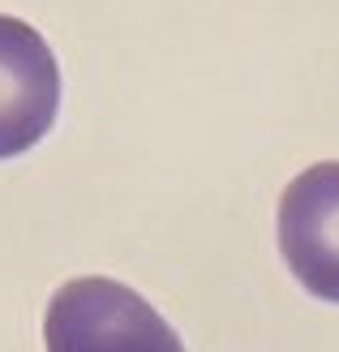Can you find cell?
Listing matches in <instances>:
<instances>
[{"instance_id": "obj_1", "label": "cell", "mask_w": 339, "mask_h": 352, "mask_svg": "<svg viewBox=\"0 0 339 352\" xmlns=\"http://www.w3.org/2000/svg\"><path fill=\"white\" fill-rule=\"evenodd\" d=\"M43 344L47 352H185L146 296L103 275L69 279L52 292Z\"/></svg>"}, {"instance_id": "obj_2", "label": "cell", "mask_w": 339, "mask_h": 352, "mask_svg": "<svg viewBox=\"0 0 339 352\" xmlns=\"http://www.w3.org/2000/svg\"><path fill=\"white\" fill-rule=\"evenodd\" d=\"M279 254L296 284L339 305V164H314L279 198Z\"/></svg>"}, {"instance_id": "obj_3", "label": "cell", "mask_w": 339, "mask_h": 352, "mask_svg": "<svg viewBox=\"0 0 339 352\" xmlns=\"http://www.w3.org/2000/svg\"><path fill=\"white\" fill-rule=\"evenodd\" d=\"M61 112V69L47 39L0 13V160L30 151Z\"/></svg>"}]
</instances>
